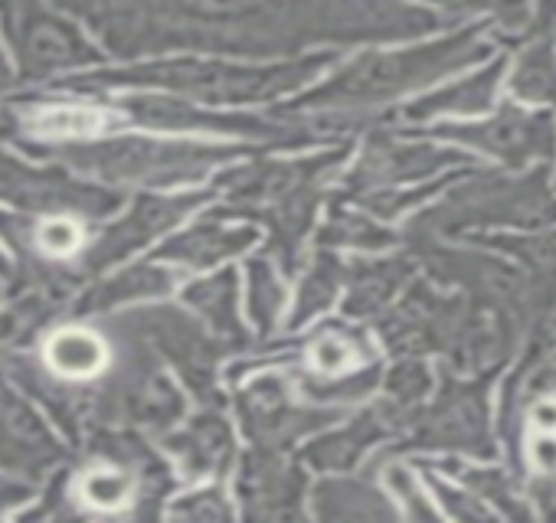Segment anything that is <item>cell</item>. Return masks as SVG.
I'll use <instances>...</instances> for the list:
<instances>
[{
	"label": "cell",
	"instance_id": "1",
	"mask_svg": "<svg viewBox=\"0 0 556 523\" xmlns=\"http://www.w3.org/2000/svg\"><path fill=\"white\" fill-rule=\"evenodd\" d=\"M491 53V43L484 40V27H468L462 34H452L439 43L403 50V53H374L354 63L321 99L334 102H390L396 95H406L419 86H429L432 79H442L455 69H465Z\"/></svg>",
	"mask_w": 556,
	"mask_h": 523
},
{
	"label": "cell",
	"instance_id": "2",
	"mask_svg": "<svg viewBox=\"0 0 556 523\" xmlns=\"http://www.w3.org/2000/svg\"><path fill=\"white\" fill-rule=\"evenodd\" d=\"M439 222L543 229L556 222V196L546 187L543 167L530 170L527 177H484L465 183L439 209Z\"/></svg>",
	"mask_w": 556,
	"mask_h": 523
},
{
	"label": "cell",
	"instance_id": "3",
	"mask_svg": "<svg viewBox=\"0 0 556 523\" xmlns=\"http://www.w3.org/2000/svg\"><path fill=\"white\" fill-rule=\"evenodd\" d=\"M439 138L458 141L481 154L501 157L510 167H523L530 161H549L556 154V122L546 112H533L523 105H501L491 118L471 125H439Z\"/></svg>",
	"mask_w": 556,
	"mask_h": 523
},
{
	"label": "cell",
	"instance_id": "4",
	"mask_svg": "<svg viewBox=\"0 0 556 523\" xmlns=\"http://www.w3.org/2000/svg\"><path fill=\"white\" fill-rule=\"evenodd\" d=\"M8 34L21 60L34 69H63L86 60V43L30 0H14L8 11Z\"/></svg>",
	"mask_w": 556,
	"mask_h": 523
},
{
	"label": "cell",
	"instance_id": "5",
	"mask_svg": "<svg viewBox=\"0 0 556 523\" xmlns=\"http://www.w3.org/2000/svg\"><path fill=\"white\" fill-rule=\"evenodd\" d=\"M429 438L445 448H465L471 455H494L491 432H488V406L478 386H458L452 396L442 399L439 412H432Z\"/></svg>",
	"mask_w": 556,
	"mask_h": 523
},
{
	"label": "cell",
	"instance_id": "6",
	"mask_svg": "<svg viewBox=\"0 0 556 523\" xmlns=\"http://www.w3.org/2000/svg\"><path fill=\"white\" fill-rule=\"evenodd\" d=\"M507 73V60H494L488 69L468 76V79H458V82H448L442 86L439 92L419 99L413 109H406L409 118H435V115H481V112H491L494 109V95H497V82L504 79Z\"/></svg>",
	"mask_w": 556,
	"mask_h": 523
},
{
	"label": "cell",
	"instance_id": "7",
	"mask_svg": "<svg viewBox=\"0 0 556 523\" xmlns=\"http://www.w3.org/2000/svg\"><path fill=\"white\" fill-rule=\"evenodd\" d=\"M507 86L517 102L556 105V43L546 34L517 53Z\"/></svg>",
	"mask_w": 556,
	"mask_h": 523
},
{
	"label": "cell",
	"instance_id": "8",
	"mask_svg": "<svg viewBox=\"0 0 556 523\" xmlns=\"http://www.w3.org/2000/svg\"><path fill=\"white\" fill-rule=\"evenodd\" d=\"M47 363L66 380H89L109 363V347L86 328H63L47 344Z\"/></svg>",
	"mask_w": 556,
	"mask_h": 523
},
{
	"label": "cell",
	"instance_id": "9",
	"mask_svg": "<svg viewBox=\"0 0 556 523\" xmlns=\"http://www.w3.org/2000/svg\"><path fill=\"white\" fill-rule=\"evenodd\" d=\"M458 154L455 151H439V148H429V144H387V148H377L370 157H367V170L377 177V180H416V177H429L448 164H455Z\"/></svg>",
	"mask_w": 556,
	"mask_h": 523
},
{
	"label": "cell",
	"instance_id": "10",
	"mask_svg": "<svg viewBox=\"0 0 556 523\" xmlns=\"http://www.w3.org/2000/svg\"><path fill=\"white\" fill-rule=\"evenodd\" d=\"M458 477L471 494H478L501 516H530L533 510L523 503L517 481L501 468H458Z\"/></svg>",
	"mask_w": 556,
	"mask_h": 523
},
{
	"label": "cell",
	"instance_id": "11",
	"mask_svg": "<svg viewBox=\"0 0 556 523\" xmlns=\"http://www.w3.org/2000/svg\"><path fill=\"white\" fill-rule=\"evenodd\" d=\"M491 245L501 248L504 255L517 258L533 279L556 282V232H540V235H494Z\"/></svg>",
	"mask_w": 556,
	"mask_h": 523
},
{
	"label": "cell",
	"instance_id": "12",
	"mask_svg": "<svg viewBox=\"0 0 556 523\" xmlns=\"http://www.w3.org/2000/svg\"><path fill=\"white\" fill-rule=\"evenodd\" d=\"M109 115L92 105H47L30 115V128L37 135H56V138H86L105 128Z\"/></svg>",
	"mask_w": 556,
	"mask_h": 523
},
{
	"label": "cell",
	"instance_id": "13",
	"mask_svg": "<svg viewBox=\"0 0 556 523\" xmlns=\"http://www.w3.org/2000/svg\"><path fill=\"white\" fill-rule=\"evenodd\" d=\"M79 494L86 503H92L99 510H118L131 500L135 481H131V474H125L118 468H96L79 481Z\"/></svg>",
	"mask_w": 556,
	"mask_h": 523
},
{
	"label": "cell",
	"instance_id": "14",
	"mask_svg": "<svg viewBox=\"0 0 556 523\" xmlns=\"http://www.w3.org/2000/svg\"><path fill=\"white\" fill-rule=\"evenodd\" d=\"M357 360H361L357 347L344 337H321L312 347V367L325 377H341V373L354 370Z\"/></svg>",
	"mask_w": 556,
	"mask_h": 523
},
{
	"label": "cell",
	"instance_id": "15",
	"mask_svg": "<svg viewBox=\"0 0 556 523\" xmlns=\"http://www.w3.org/2000/svg\"><path fill=\"white\" fill-rule=\"evenodd\" d=\"M432 490L439 494L442 507L452 513V516H462V520H484V516H494V510L471 490H462V487H448L442 477H432Z\"/></svg>",
	"mask_w": 556,
	"mask_h": 523
},
{
	"label": "cell",
	"instance_id": "16",
	"mask_svg": "<svg viewBox=\"0 0 556 523\" xmlns=\"http://www.w3.org/2000/svg\"><path fill=\"white\" fill-rule=\"evenodd\" d=\"M40 245L50 252V255H73L79 245H83V229L76 219L70 216H56V219H47L37 232Z\"/></svg>",
	"mask_w": 556,
	"mask_h": 523
},
{
	"label": "cell",
	"instance_id": "17",
	"mask_svg": "<svg viewBox=\"0 0 556 523\" xmlns=\"http://www.w3.org/2000/svg\"><path fill=\"white\" fill-rule=\"evenodd\" d=\"M387 481H390L393 494L400 497V503L406 507V513H409V516L432 520V516L439 513V510H435V503H429V500H426V494L419 490V484H416V477L409 474V468H390Z\"/></svg>",
	"mask_w": 556,
	"mask_h": 523
},
{
	"label": "cell",
	"instance_id": "18",
	"mask_svg": "<svg viewBox=\"0 0 556 523\" xmlns=\"http://www.w3.org/2000/svg\"><path fill=\"white\" fill-rule=\"evenodd\" d=\"M523 455L540 477L556 474V432H527Z\"/></svg>",
	"mask_w": 556,
	"mask_h": 523
},
{
	"label": "cell",
	"instance_id": "19",
	"mask_svg": "<svg viewBox=\"0 0 556 523\" xmlns=\"http://www.w3.org/2000/svg\"><path fill=\"white\" fill-rule=\"evenodd\" d=\"M530 497L536 500V510H543L546 516H556V474H536Z\"/></svg>",
	"mask_w": 556,
	"mask_h": 523
},
{
	"label": "cell",
	"instance_id": "20",
	"mask_svg": "<svg viewBox=\"0 0 556 523\" xmlns=\"http://www.w3.org/2000/svg\"><path fill=\"white\" fill-rule=\"evenodd\" d=\"M190 4L206 14H229V11H239L245 0H190Z\"/></svg>",
	"mask_w": 556,
	"mask_h": 523
},
{
	"label": "cell",
	"instance_id": "21",
	"mask_svg": "<svg viewBox=\"0 0 556 523\" xmlns=\"http://www.w3.org/2000/svg\"><path fill=\"white\" fill-rule=\"evenodd\" d=\"M543 14H546V21H553V14H556V0H543Z\"/></svg>",
	"mask_w": 556,
	"mask_h": 523
},
{
	"label": "cell",
	"instance_id": "22",
	"mask_svg": "<svg viewBox=\"0 0 556 523\" xmlns=\"http://www.w3.org/2000/svg\"><path fill=\"white\" fill-rule=\"evenodd\" d=\"M8 79V66H4V56H0V82Z\"/></svg>",
	"mask_w": 556,
	"mask_h": 523
}]
</instances>
